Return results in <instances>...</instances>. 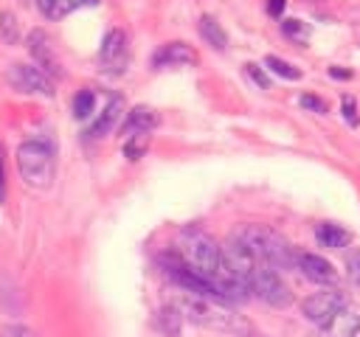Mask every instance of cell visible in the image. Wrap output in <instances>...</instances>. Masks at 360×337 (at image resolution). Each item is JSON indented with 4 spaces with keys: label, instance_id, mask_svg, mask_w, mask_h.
I'll return each mask as SVG.
<instances>
[{
    "label": "cell",
    "instance_id": "cell-9",
    "mask_svg": "<svg viewBox=\"0 0 360 337\" xmlns=\"http://www.w3.org/2000/svg\"><path fill=\"white\" fill-rule=\"evenodd\" d=\"M360 331V312L354 306H343L323 326H318V337H354Z\"/></svg>",
    "mask_w": 360,
    "mask_h": 337
},
{
    "label": "cell",
    "instance_id": "cell-29",
    "mask_svg": "<svg viewBox=\"0 0 360 337\" xmlns=\"http://www.w3.org/2000/svg\"><path fill=\"white\" fill-rule=\"evenodd\" d=\"M284 6H287V0H267V14L270 17H281L284 14Z\"/></svg>",
    "mask_w": 360,
    "mask_h": 337
},
{
    "label": "cell",
    "instance_id": "cell-4",
    "mask_svg": "<svg viewBox=\"0 0 360 337\" xmlns=\"http://www.w3.org/2000/svg\"><path fill=\"white\" fill-rule=\"evenodd\" d=\"M174 309L180 312V317H188L200 326H211V329H236V317L222 306V300L214 298H202V295H191L186 292L183 298H177Z\"/></svg>",
    "mask_w": 360,
    "mask_h": 337
},
{
    "label": "cell",
    "instance_id": "cell-28",
    "mask_svg": "<svg viewBox=\"0 0 360 337\" xmlns=\"http://www.w3.org/2000/svg\"><path fill=\"white\" fill-rule=\"evenodd\" d=\"M6 199V152H3V143H0V202Z\"/></svg>",
    "mask_w": 360,
    "mask_h": 337
},
{
    "label": "cell",
    "instance_id": "cell-6",
    "mask_svg": "<svg viewBox=\"0 0 360 337\" xmlns=\"http://www.w3.org/2000/svg\"><path fill=\"white\" fill-rule=\"evenodd\" d=\"M250 292H253L256 298H262L264 303L276 306V309H284V306L292 303L290 286L281 281L278 270H273V267H267V264H262V267L256 270V275H253V281H250Z\"/></svg>",
    "mask_w": 360,
    "mask_h": 337
},
{
    "label": "cell",
    "instance_id": "cell-30",
    "mask_svg": "<svg viewBox=\"0 0 360 337\" xmlns=\"http://www.w3.org/2000/svg\"><path fill=\"white\" fill-rule=\"evenodd\" d=\"M329 73H332L335 79H352V70H340V67H332Z\"/></svg>",
    "mask_w": 360,
    "mask_h": 337
},
{
    "label": "cell",
    "instance_id": "cell-14",
    "mask_svg": "<svg viewBox=\"0 0 360 337\" xmlns=\"http://www.w3.org/2000/svg\"><path fill=\"white\" fill-rule=\"evenodd\" d=\"M158 126V112L152 107H132L127 112V121H124V135H138V132H152Z\"/></svg>",
    "mask_w": 360,
    "mask_h": 337
},
{
    "label": "cell",
    "instance_id": "cell-26",
    "mask_svg": "<svg viewBox=\"0 0 360 337\" xmlns=\"http://www.w3.org/2000/svg\"><path fill=\"white\" fill-rule=\"evenodd\" d=\"M301 104L307 110H312V112H326V104L321 98H315V95H301Z\"/></svg>",
    "mask_w": 360,
    "mask_h": 337
},
{
    "label": "cell",
    "instance_id": "cell-25",
    "mask_svg": "<svg viewBox=\"0 0 360 337\" xmlns=\"http://www.w3.org/2000/svg\"><path fill=\"white\" fill-rule=\"evenodd\" d=\"M340 110H343V115H346V121H349L352 126L360 124V118H357V107H354V98H352V95H346V98L340 101Z\"/></svg>",
    "mask_w": 360,
    "mask_h": 337
},
{
    "label": "cell",
    "instance_id": "cell-5",
    "mask_svg": "<svg viewBox=\"0 0 360 337\" xmlns=\"http://www.w3.org/2000/svg\"><path fill=\"white\" fill-rule=\"evenodd\" d=\"M6 84L17 93H28V95H45L51 98L53 95V81L48 73H42L37 65H25V62H17V65H8L6 67Z\"/></svg>",
    "mask_w": 360,
    "mask_h": 337
},
{
    "label": "cell",
    "instance_id": "cell-12",
    "mask_svg": "<svg viewBox=\"0 0 360 337\" xmlns=\"http://www.w3.org/2000/svg\"><path fill=\"white\" fill-rule=\"evenodd\" d=\"M155 67H177V65H197V51L186 42H166L152 56Z\"/></svg>",
    "mask_w": 360,
    "mask_h": 337
},
{
    "label": "cell",
    "instance_id": "cell-7",
    "mask_svg": "<svg viewBox=\"0 0 360 337\" xmlns=\"http://www.w3.org/2000/svg\"><path fill=\"white\" fill-rule=\"evenodd\" d=\"M98 62H101V70L110 73V76H118L127 70L129 65V45H127V34L121 28H110L101 48H98Z\"/></svg>",
    "mask_w": 360,
    "mask_h": 337
},
{
    "label": "cell",
    "instance_id": "cell-10",
    "mask_svg": "<svg viewBox=\"0 0 360 337\" xmlns=\"http://www.w3.org/2000/svg\"><path fill=\"white\" fill-rule=\"evenodd\" d=\"M295 267L304 272V278H309L312 284H335L338 281V270L332 267V261L321 258L318 253H298L295 256Z\"/></svg>",
    "mask_w": 360,
    "mask_h": 337
},
{
    "label": "cell",
    "instance_id": "cell-15",
    "mask_svg": "<svg viewBox=\"0 0 360 337\" xmlns=\"http://www.w3.org/2000/svg\"><path fill=\"white\" fill-rule=\"evenodd\" d=\"M315 239H318V244L326 247V250H343V247L352 242V233H349L346 227H340V225L321 222V225L315 227Z\"/></svg>",
    "mask_w": 360,
    "mask_h": 337
},
{
    "label": "cell",
    "instance_id": "cell-20",
    "mask_svg": "<svg viewBox=\"0 0 360 337\" xmlns=\"http://www.w3.org/2000/svg\"><path fill=\"white\" fill-rule=\"evenodd\" d=\"M0 39L6 45H14L20 39V22H17V17L11 11H3L0 14Z\"/></svg>",
    "mask_w": 360,
    "mask_h": 337
},
{
    "label": "cell",
    "instance_id": "cell-1",
    "mask_svg": "<svg viewBox=\"0 0 360 337\" xmlns=\"http://www.w3.org/2000/svg\"><path fill=\"white\" fill-rule=\"evenodd\" d=\"M174 253L180 256V261L194 275H200L202 281H208L214 286V292L219 295V300H245L248 298V289L225 267L222 247L208 233H202L197 227H186L180 233V242H177V250Z\"/></svg>",
    "mask_w": 360,
    "mask_h": 337
},
{
    "label": "cell",
    "instance_id": "cell-18",
    "mask_svg": "<svg viewBox=\"0 0 360 337\" xmlns=\"http://www.w3.org/2000/svg\"><path fill=\"white\" fill-rule=\"evenodd\" d=\"M93 110H96V93L93 90H79L73 95V118L84 121V118L93 115Z\"/></svg>",
    "mask_w": 360,
    "mask_h": 337
},
{
    "label": "cell",
    "instance_id": "cell-13",
    "mask_svg": "<svg viewBox=\"0 0 360 337\" xmlns=\"http://www.w3.org/2000/svg\"><path fill=\"white\" fill-rule=\"evenodd\" d=\"M121 110H124V101H121V95H112L110 101H107V107L98 112V118L93 121V126L87 129V138H104L115 124H118V118H121Z\"/></svg>",
    "mask_w": 360,
    "mask_h": 337
},
{
    "label": "cell",
    "instance_id": "cell-2",
    "mask_svg": "<svg viewBox=\"0 0 360 337\" xmlns=\"http://www.w3.org/2000/svg\"><path fill=\"white\" fill-rule=\"evenodd\" d=\"M236 239H242L245 244H248V250L262 261V264H267V267H273V270H290V267H295V250H292V244L281 236V233H276L273 227H264V225H245V227H239L236 233H233Z\"/></svg>",
    "mask_w": 360,
    "mask_h": 337
},
{
    "label": "cell",
    "instance_id": "cell-11",
    "mask_svg": "<svg viewBox=\"0 0 360 337\" xmlns=\"http://www.w3.org/2000/svg\"><path fill=\"white\" fill-rule=\"evenodd\" d=\"M28 51H31V56L37 59V67L42 70V73H53V76H62V65H59V59L53 56V48H51V39H48V34L45 31H31L28 34Z\"/></svg>",
    "mask_w": 360,
    "mask_h": 337
},
{
    "label": "cell",
    "instance_id": "cell-23",
    "mask_svg": "<svg viewBox=\"0 0 360 337\" xmlns=\"http://www.w3.org/2000/svg\"><path fill=\"white\" fill-rule=\"evenodd\" d=\"M0 337H37L28 326H20V323H6L0 329Z\"/></svg>",
    "mask_w": 360,
    "mask_h": 337
},
{
    "label": "cell",
    "instance_id": "cell-16",
    "mask_svg": "<svg viewBox=\"0 0 360 337\" xmlns=\"http://www.w3.org/2000/svg\"><path fill=\"white\" fill-rule=\"evenodd\" d=\"M37 6H39V11H42L45 17L62 20V17H68L70 11H76V8L98 6V0H37Z\"/></svg>",
    "mask_w": 360,
    "mask_h": 337
},
{
    "label": "cell",
    "instance_id": "cell-24",
    "mask_svg": "<svg viewBox=\"0 0 360 337\" xmlns=\"http://www.w3.org/2000/svg\"><path fill=\"white\" fill-rule=\"evenodd\" d=\"M245 73H248V76H250V79H253V81H256V84H259L262 90H267V87H270V79L264 76V70H262L259 65L248 62V65H245Z\"/></svg>",
    "mask_w": 360,
    "mask_h": 337
},
{
    "label": "cell",
    "instance_id": "cell-19",
    "mask_svg": "<svg viewBox=\"0 0 360 337\" xmlns=\"http://www.w3.org/2000/svg\"><path fill=\"white\" fill-rule=\"evenodd\" d=\"M264 65H267V70H270V73H276V76H281V79H287V81L301 79V70H298L295 65H290L287 59H281V56H267V59H264Z\"/></svg>",
    "mask_w": 360,
    "mask_h": 337
},
{
    "label": "cell",
    "instance_id": "cell-8",
    "mask_svg": "<svg viewBox=\"0 0 360 337\" xmlns=\"http://www.w3.org/2000/svg\"><path fill=\"white\" fill-rule=\"evenodd\" d=\"M346 303H349V300H346V295H343L340 289H321V292L309 295V298L301 303V312H304L307 320L323 326V323H326L335 312H340Z\"/></svg>",
    "mask_w": 360,
    "mask_h": 337
},
{
    "label": "cell",
    "instance_id": "cell-3",
    "mask_svg": "<svg viewBox=\"0 0 360 337\" xmlns=\"http://www.w3.org/2000/svg\"><path fill=\"white\" fill-rule=\"evenodd\" d=\"M17 168L25 185L48 188L53 183V152L42 140H25L17 149Z\"/></svg>",
    "mask_w": 360,
    "mask_h": 337
},
{
    "label": "cell",
    "instance_id": "cell-27",
    "mask_svg": "<svg viewBox=\"0 0 360 337\" xmlns=\"http://www.w3.org/2000/svg\"><path fill=\"white\" fill-rule=\"evenodd\" d=\"M349 275H352V281L360 286V253H352V256H349Z\"/></svg>",
    "mask_w": 360,
    "mask_h": 337
},
{
    "label": "cell",
    "instance_id": "cell-22",
    "mask_svg": "<svg viewBox=\"0 0 360 337\" xmlns=\"http://www.w3.org/2000/svg\"><path fill=\"white\" fill-rule=\"evenodd\" d=\"M149 146V132H138V135H127V143H124V154L129 160H138Z\"/></svg>",
    "mask_w": 360,
    "mask_h": 337
},
{
    "label": "cell",
    "instance_id": "cell-17",
    "mask_svg": "<svg viewBox=\"0 0 360 337\" xmlns=\"http://www.w3.org/2000/svg\"><path fill=\"white\" fill-rule=\"evenodd\" d=\"M200 37H202L214 51H225V48H228V34H225V28L217 22V17H211V14H202V17H200Z\"/></svg>",
    "mask_w": 360,
    "mask_h": 337
},
{
    "label": "cell",
    "instance_id": "cell-21",
    "mask_svg": "<svg viewBox=\"0 0 360 337\" xmlns=\"http://www.w3.org/2000/svg\"><path fill=\"white\" fill-rule=\"evenodd\" d=\"M281 31L290 37V39H295V42H309V37H312V28L304 22V20H284L281 22Z\"/></svg>",
    "mask_w": 360,
    "mask_h": 337
}]
</instances>
